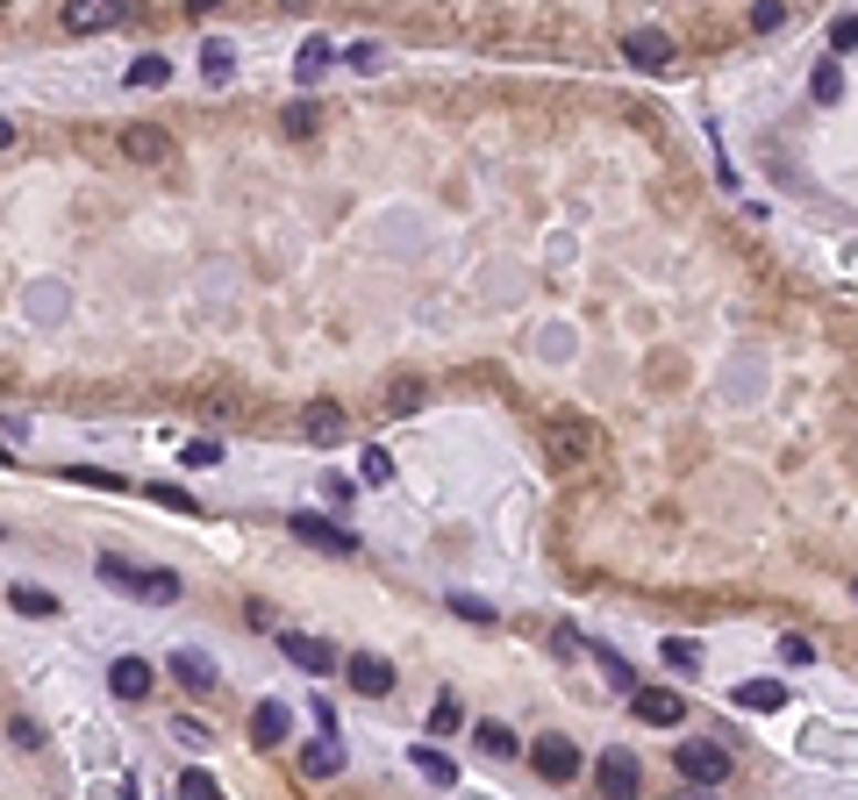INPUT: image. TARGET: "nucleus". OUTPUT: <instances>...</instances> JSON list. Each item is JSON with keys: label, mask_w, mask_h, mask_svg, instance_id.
<instances>
[{"label": "nucleus", "mask_w": 858, "mask_h": 800, "mask_svg": "<svg viewBox=\"0 0 858 800\" xmlns=\"http://www.w3.org/2000/svg\"><path fill=\"white\" fill-rule=\"evenodd\" d=\"M672 772H680L687 787L716 793V787H730V750H722V744H701V736H687V744L672 750Z\"/></svg>", "instance_id": "obj_1"}, {"label": "nucleus", "mask_w": 858, "mask_h": 800, "mask_svg": "<svg viewBox=\"0 0 858 800\" xmlns=\"http://www.w3.org/2000/svg\"><path fill=\"white\" fill-rule=\"evenodd\" d=\"M544 450H551V465H580V458H594V450H601V429H594V422H580V415H551L544 422Z\"/></svg>", "instance_id": "obj_2"}, {"label": "nucleus", "mask_w": 858, "mask_h": 800, "mask_svg": "<svg viewBox=\"0 0 858 800\" xmlns=\"http://www.w3.org/2000/svg\"><path fill=\"white\" fill-rule=\"evenodd\" d=\"M530 765H537V779H551V787H565V779L586 772V758H580V744H572V736H544V744L530 750Z\"/></svg>", "instance_id": "obj_3"}, {"label": "nucleus", "mask_w": 858, "mask_h": 800, "mask_svg": "<svg viewBox=\"0 0 858 800\" xmlns=\"http://www.w3.org/2000/svg\"><path fill=\"white\" fill-rule=\"evenodd\" d=\"M286 530H294L300 543H315V551H329V557H358V536L337 530V522H322V515H308V508H294V515H286Z\"/></svg>", "instance_id": "obj_4"}, {"label": "nucleus", "mask_w": 858, "mask_h": 800, "mask_svg": "<svg viewBox=\"0 0 858 800\" xmlns=\"http://www.w3.org/2000/svg\"><path fill=\"white\" fill-rule=\"evenodd\" d=\"M123 14H129V0H65L57 22H65L72 36H100V29H115Z\"/></svg>", "instance_id": "obj_5"}, {"label": "nucleus", "mask_w": 858, "mask_h": 800, "mask_svg": "<svg viewBox=\"0 0 858 800\" xmlns=\"http://www.w3.org/2000/svg\"><path fill=\"white\" fill-rule=\"evenodd\" d=\"M623 57L637 72H672V57H680V43L666 36V29H629L623 36Z\"/></svg>", "instance_id": "obj_6"}, {"label": "nucleus", "mask_w": 858, "mask_h": 800, "mask_svg": "<svg viewBox=\"0 0 858 800\" xmlns=\"http://www.w3.org/2000/svg\"><path fill=\"white\" fill-rule=\"evenodd\" d=\"M123 158L129 164H172L179 143H172V129H158V122H129L123 129Z\"/></svg>", "instance_id": "obj_7"}, {"label": "nucleus", "mask_w": 858, "mask_h": 800, "mask_svg": "<svg viewBox=\"0 0 858 800\" xmlns=\"http://www.w3.org/2000/svg\"><path fill=\"white\" fill-rule=\"evenodd\" d=\"M594 787L615 793V800H629V793H644V765L629 758V750H601V758H594Z\"/></svg>", "instance_id": "obj_8"}, {"label": "nucleus", "mask_w": 858, "mask_h": 800, "mask_svg": "<svg viewBox=\"0 0 858 800\" xmlns=\"http://www.w3.org/2000/svg\"><path fill=\"white\" fill-rule=\"evenodd\" d=\"M343 679H351V693H366V701H386V693H394V665L372 658V651L343 658Z\"/></svg>", "instance_id": "obj_9"}, {"label": "nucleus", "mask_w": 858, "mask_h": 800, "mask_svg": "<svg viewBox=\"0 0 858 800\" xmlns=\"http://www.w3.org/2000/svg\"><path fill=\"white\" fill-rule=\"evenodd\" d=\"M279 651H286V658H294V665H300V672H315V679H322V672H337V665H343V658H337V651H329V643H322V637H300V629H286V637H279Z\"/></svg>", "instance_id": "obj_10"}, {"label": "nucleus", "mask_w": 858, "mask_h": 800, "mask_svg": "<svg viewBox=\"0 0 858 800\" xmlns=\"http://www.w3.org/2000/svg\"><path fill=\"white\" fill-rule=\"evenodd\" d=\"M629 707H637V722H666V729L687 715V701L672 686H629Z\"/></svg>", "instance_id": "obj_11"}, {"label": "nucleus", "mask_w": 858, "mask_h": 800, "mask_svg": "<svg viewBox=\"0 0 858 800\" xmlns=\"http://www.w3.org/2000/svg\"><path fill=\"white\" fill-rule=\"evenodd\" d=\"M150 686H158L150 658H115V665H108V693H115V701H144Z\"/></svg>", "instance_id": "obj_12"}, {"label": "nucleus", "mask_w": 858, "mask_h": 800, "mask_svg": "<svg viewBox=\"0 0 858 800\" xmlns=\"http://www.w3.org/2000/svg\"><path fill=\"white\" fill-rule=\"evenodd\" d=\"M286 722H294V715H286V701H258V707H251V744H258V750L286 744Z\"/></svg>", "instance_id": "obj_13"}, {"label": "nucleus", "mask_w": 858, "mask_h": 800, "mask_svg": "<svg viewBox=\"0 0 858 800\" xmlns=\"http://www.w3.org/2000/svg\"><path fill=\"white\" fill-rule=\"evenodd\" d=\"M343 772V744L337 736H315L308 750H300V779H337Z\"/></svg>", "instance_id": "obj_14"}, {"label": "nucleus", "mask_w": 858, "mask_h": 800, "mask_svg": "<svg viewBox=\"0 0 858 800\" xmlns=\"http://www.w3.org/2000/svg\"><path fill=\"white\" fill-rule=\"evenodd\" d=\"M172 679L187 693H215V658H201V651H172Z\"/></svg>", "instance_id": "obj_15"}, {"label": "nucleus", "mask_w": 858, "mask_h": 800, "mask_svg": "<svg viewBox=\"0 0 858 800\" xmlns=\"http://www.w3.org/2000/svg\"><path fill=\"white\" fill-rule=\"evenodd\" d=\"M300 429H308L315 444H337V436H343V407H337V401H308V415H300Z\"/></svg>", "instance_id": "obj_16"}, {"label": "nucleus", "mask_w": 858, "mask_h": 800, "mask_svg": "<svg viewBox=\"0 0 858 800\" xmlns=\"http://www.w3.org/2000/svg\"><path fill=\"white\" fill-rule=\"evenodd\" d=\"M329 65H337V43H322V36H308V43H300V57H294L300 86H315V79H322V72H329Z\"/></svg>", "instance_id": "obj_17"}, {"label": "nucleus", "mask_w": 858, "mask_h": 800, "mask_svg": "<svg viewBox=\"0 0 858 800\" xmlns=\"http://www.w3.org/2000/svg\"><path fill=\"white\" fill-rule=\"evenodd\" d=\"M201 72H208V79H215V86H230L236 79V43H201Z\"/></svg>", "instance_id": "obj_18"}, {"label": "nucleus", "mask_w": 858, "mask_h": 800, "mask_svg": "<svg viewBox=\"0 0 858 800\" xmlns=\"http://www.w3.org/2000/svg\"><path fill=\"white\" fill-rule=\"evenodd\" d=\"M787 701V686L780 679H751V686H737V707H751V715H765V707Z\"/></svg>", "instance_id": "obj_19"}, {"label": "nucleus", "mask_w": 858, "mask_h": 800, "mask_svg": "<svg viewBox=\"0 0 858 800\" xmlns=\"http://www.w3.org/2000/svg\"><path fill=\"white\" fill-rule=\"evenodd\" d=\"M473 744L487 750V758H516V750H522V744H516V729H508V722H479V729H473Z\"/></svg>", "instance_id": "obj_20"}, {"label": "nucleus", "mask_w": 858, "mask_h": 800, "mask_svg": "<svg viewBox=\"0 0 858 800\" xmlns=\"http://www.w3.org/2000/svg\"><path fill=\"white\" fill-rule=\"evenodd\" d=\"M415 772H423L430 787H458V765H451L444 750H430V744H415Z\"/></svg>", "instance_id": "obj_21"}, {"label": "nucleus", "mask_w": 858, "mask_h": 800, "mask_svg": "<svg viewBox=\"0 0 858 800\" xmlns=\"http://www.w3.org/2000/svg\"><path fill=\"white\" fill-rule=\"evenodd\" d=\"M222 458H230V450H222V436H193V444L179 450V465H193V472H215Z\"/></svg>", "instance_id": "obj_22"}, {"label": "nucleus", "mask_w": 858, "mask_h": 800, "mask_svg": "<svg viewBox=\"0 0 858 800\" xmlns=\"http://www.w3.org/2000/svg\"><path fill=\"white\" fill-rule=\"evenodd\" d=\"M137 600H179V572H137Z\"/></svg>", "instance_id": "obj_23"}, {"label": "nucleus", "mask_w": 858, "mask_h": 800, "mask_svg": "<svg viewBox=\"0 0 858 800\" xmlns=\"http://www.w3.org/2000/svg\"><path fill=\"white\" fill-rule=\"evenodd\" d=\"M14 615H57V594H43V586H14Z\"/></svg>", "instance_id": "obj_24"}, {"label": "nucleus", "mask_w": 858, "mask_h": 800, "mask_svg": "<svg viewBox=\"0 0 858 800\" xmlns=\"http://www.w3.org/2000/svg\"><path fill=\"white\" fill-rule=\"evenodd\" d=\"M123 79H129V86H137V94H144V86H165V79H172V65H165V57H137V65H129Z\"/></svg>", "instance_id": "obj_25"}, {"label": "nucleus", "mask_w": 858, "mask_h": 800, "mask_svg": "<svg viewBox=\"0 0 858 800\" xmlns=\"http://www.w3.org/2000/svg\"><path fill=\"white\" fill-rule=\"evenodd\" d=\"M666 665L672 672H701V643L695 637H666Z\"/></svg>", "instance_id": "obj_26"}, {"label": "nucleus", "mask_w": 858, "mask_h": 800, "mask_svg": "<svg viewBox=\"0 0 858 800\" xmlns=\"http://www.w3.org/2000/svg\"><path fill=\"white\" fill-rule=\"evenodd\" d=\"M343 65H351V72H380V65H386V51H380L372 36H366V43H343Z\"/></svg>", "instance_id": "obj_27"}, {"label": "nucleus", "mask_w": 858, "mask_h": 800, "mask_svg": "<svg viewBox=\"0 0 858 800\" xmlns=\"http://www.w3.org/2000/svg\"><path fill=\"white\" fill-rule=\"evenodd\" d=\"M279 129L294 136V143H300V136H315V100H294V108L279 115Z\"/></svg>", "instance_id": "obj_28"}, {"label": "nucleus", "mask_w": 858, "mask_h": 800, "mask_svg": "<svg viewBox=\"0 0 858 800\" xmlns=\"http://www.w3.org/2000/svg\"><path fill=\"white\" fill-rule=\"evenodd\" d=\"M358 479H366V487H386V479H394V458H386V450H366V458H358Z\"/></svg>", "instance_id": "obj_29"}, {"label": "nucleus", "mask_w": 858, "mask_h": 800, "mask_svg": "<svg viewBox=\"0 0 858 800\" xmlns=\"http://www.w3.org/2000/svg\"><path fill=\"white\" fill-rule=\"evenodd\" d=\"M451 615H465V622H479V629L494 622V608H487L479 594H451Z\"/></svg>", "instance_id": "obj_30"}, {"label": "nucleus", "mask_w": 858, "mask_h": 800, "mask_svg": "<svg viewBox=\"0 0 858 800\" xmlns=\"http://www.w3.org/2000/svg\"><path fill=\"white\" fill-rule=\"evenodd\" d=\"M808 86H816V100H837V94H845V72H837L830 57H823V65H816V79H808Z\"/></svg>", "instance_id": "obj_31"}, {"label": "nucleus", "mask_w": 858, "mask_h": 800, "mask_svg": "<svg viewBox=\"0 0 858 800\" xmlns=\"http://www.w3.org/2000/svg\"><path fill=\"white\" fill-rule=\"evenodd\" d=\"M386 407H394V415H415V407H423V386H415V380H394V394H386Z\"/></svg>", "instance_id": "obj_32"}, {"label": "nucleus", "mask_w": 858, "mask_h": 800, "mask_svg": "<svg viewBox=\"0 0 858 800\" xmlns=\"http://www.w3.org/2000/svg\"><path fill=\"white\" fill-rule=\"evenodd\" d=\"M594 658H601V672H608V686H637V679H629V665H623V658H615V651H601V643H594Z\"/></svg>", "instance_id": "obj_33"}, {"label": "nucleus", "mask_w": 858, "mask_h": 800, "mask_svg": "<svg viewBox=\"0 0 858 800\" xmlns=\"http://www.w3.org/2000/svg\"><path fill=\"white\" fill-rule=\"evenodd\" d=\"M179 793H187V800H215L222 787H215V779H208V772H179Z\"/></svg>", "instance_id": "obj_34"}, {"label": "nucleus", "mask_w": 858, "mask_h": 800, "mask_svg": "<svg viewBox=\"0 0 858 800\" xmlns=\"http://www.w3.org/2000/svg\"><path fill=\"white\" fill-rule=\"evenodd\" d=\"M430 729H436V736H444V729H458V701H451V693L430 707Z\"/></svg>", "instance_id": "obj_35"}, {"label": "nucleus", "mask_w": 858, "mask_h": 800, "mask_svg": "<svg viewBox=\"0 0 858 800\" xmlns=\"http://www.w3.org/2000/svg\"><path fill=\"white\" fill-rule=\"evenodd\" d=\"M787 22V8H780V0H759V8H751V29H780Z\"/></svg>", "instance_id": "obj_36"}, {"label": "nucleus", "mask_w": 858, "mask_h": 800, "mask_svg": "<svg viewBox=\"0 0 858 800\" xmlns=\"http://www.w3.org/2000/svg\"><path fill=\"white\" fill-rule=\"evenodd\" d=\"M8 744H14V750H36L43 729H36V722H8Z\"/></svg>", "instance_id": "obj_37"}, {"label": "nucleus", "mask_w": 858, "mask_h": 800, "mask_svg": "<svg viewBox=\"0 0 858 800\" xmlns=\"http://www.w3.org/2000/svg\"><path fill=\"white\" fill-rule=\"evenodd\" d=\"M144 493H150V501H158V508H179V515H187V508H193L187 493H179V487H165V479H158V487H144Z\"/></svg>", "instance_id": "obj_38"}, {"label": "nucleus", "mask_w": 858, "mask_h": 800, "mask_svg": "<svg viewBox=\"0 0 858 800\" xmlns=\"http://www.w3.org/2000/svg\"><path fill=\"white\" fill-rule=\"evenodd\" d=\"M780 658H787V665H808V658H816V643H808V637H787V643H780Z\"/></svg>", "instance_id": "obj_39"}, {"label": "nucleus", "mask_w": 858, "mask_h": 800, "mask_svg": "<svg viewBox=\"0 0 858 800\" xmlns=\"http://www.w3.org/2000/svg\"><path fill=\"white\" fill-rule=\"evenodd\" d=\"M172 736H179V744H208V722H193V715H179V722H172Z\"/></svg>", "instance_id": "obj_40"}, {"label": "nucleus", "mask_w": 858, "mask_h": 800, "mask_svg": "<svg viewBox=\"0 0 858 800\" xmlns=\"http://www.w3.org/2000/svg\"><path fill=\"white\" fill-rule=\"evenodd\" d=\"M551 651H559V658H580V651H586L580 629H559V637H551Z\"/></svg>", "instance_id": "obj_41"}, {"label": "nucleus", "mask_w": 858, "mask_h": 800, "mask_svg": "<svg viewBox=\"0 0 858 800\" xmlns=\"http://www.w3.org/2000/svg\"><path fill=\"white\" fill-rule=\"evenodd\" d=\"M830 43H837V51H851V43H858V14H845V22L830 29Z\"/></svg>", "instance_id": "obj_42"}, {"label": "nucleus", "mask_w": 858, "mask_h": 800, "mask_svg": "<svg viewBox=\"0 0 858 800\" xmlns=\"http://www.w3.org/2000/svg\"><path fill=\"white\" fill-rule=\"evenodd\" d=\"M0 150H14V122H8V115H0Z\"/></svg>", "instance_id": "obj_43"}, {"label": "nucleus", "mask_w": 858, "mask_h": 800, "mask_svg": "<svg viewBox=\"0 0 858 800\" xmlns=\"http://www.w3.org/2000/svg\"><path fill=\"white\" fill-rule=\"evenodd\" d=\"M208 8H222V0H187V14H208Z\"/></svg>", "instance_id": "obj_44"}, {"label": "nucleus", "mask_w": 858, "mask_h": 800, "mask_svg": "<svg viewBox=\"0 0 858 800\" xmlns=\"http://www.w3.org/2000/svg\"><path fill=\"white\" fill-rule=\"evenodd\" d=\"M851 600H858V579H851Z\"/></svg>", "instance_id": "obj_45"}, {"label": "nucleus", "mask_w": 858, "mask_h": 800, "mask_svg": "<svg viewBox=\"0 0 858 800\" xmlns=\"http://www.w3.org/2000/svg\"><path fill=\"white\" fill-rule=\"evenodd\" d=\"M0 465H8V450H0Z\"/></svg>", "instance_id": "obj_46"}, {"label": "nucleus", "mask_w": 858, "mask_h": 800, "mask_svg": "<svg viewBox=\"0 0 858 800\" xmlns=\"http://www.w3.org/2000/svg\"><path fill=\"white\" fill-rule=\"evenodd\" d=\"M286 8H294V0H286Z\"/></svg>", "instance_id": "obj_47"}]
</instances>
